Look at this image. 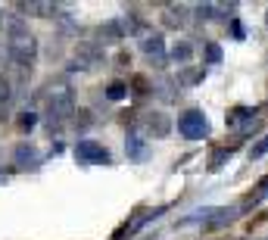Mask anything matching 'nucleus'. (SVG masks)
I'll use <instances>...</instances> for the list:
<instances>
[{"instance_id":"nucleus-1","label":"nucleus","mask_w":268,"mask_h":240,"mask_svg":"<svg viewBox=\"0 0 268 240\" xmlns=\"http://www.w3.org/2000/svg\"><path fill=\"white\" fill-rule=\"evenodd\" d=\"M6 34H10L6 47H10L13 63H19V66H31V63H35V56H38V38L28 31V25H25L19 16H13V19L6 22Z\"/></svg>"},{"instance_id":"nucleus-2","label":"nucleus","mask_w":268,"mask_h":240,"mask_svg":"<svg viewBox=\"0 0 268 240\" xmlns=\"http://www.w3.org/2000/svg\"><path fill=\"white\" fill-rule=\"evenodd\" d=\"M75 116V97L69 88H56L53 94L47 97V122H50V131L60 128V122Z\"/></svg>"},{"instance_id":"nucleus-3","label":"nucleus","mask_w":268,"mask_h":240,"mask_svg":"<svg viewBox=\"0 0 268 240\" xmlns=\"http://www.w3.org/2000/svg\"><path fill=\"white\" fill-rule=\"evenodd\" d=\"M178 134L187 137V141H203L209 134V122L200 109H187L181 119H178Z\"/></svg>"},{"instance_id":"nucleus-4","label":"nucleus","mask_w":268,"mask_h":240,"mask_svg":"<svg viewBox=\"0 0 268 240\" xmlns=\"http://www.w3.org/2000/svg\"><path fill=\"white\" fill-rule=\"evenodd\" d=\"M75 159L85 166H110V150L97 141H78L75 144Z\"/></svg>"},{"instance_id":"nucleus-5","label":"nucleus","mask_w":268,"mask_h":240,"mask_svg":"<svg viewBox=\"0 0 268 240\" xmlns=\"http://www.w3.org/2000/svg\"><path fill=\"white\" fill-rule=\"evenodd\" d=\"M140 50L150 56V63L156 69H165V41H162V34H147V38L140 41Z\"/></svg>"},{"instance_id":"nucleus-6","label":"nucleus","mask_w":268,"mask_h":240,"mask_svg":"<svg viewBox=\"0 0 268 240\" xmlns=\"http://www.w3.org/2000/svg\"><path fill=\"white\" fill-rule=\"evenodd\" d=\"M162 212H165V209H150V212H144V216H137V218L125 221V225H122V228H119V231L112 234V240H125L128 234H134V231H140V228L147 225V221H156L159 216H162Z\"/></svg>"},{"instance_id":"nucleus-7","label":"nucleus","mask_w":268,"mask_h":240,"mask_svg":"<svg viewBox=\"0 0 268 240\" xmlns=\"http://www.w3.org/2000/svg\"><path fill=\"white\" fill-rule=\"evenodd\" d=\"M125 38V28H122V19H112V22H103L97 28V44L106 47V44H119Z\"/></svg>"},{"instance_id":"nucleus-8","label":"nucleus","mask_w":268,"mask_h":240,"mask_svg":"<svg viewBox=\"0 0 268 240\" xmlns=\"http://www.w3.org/2000/svg\"><path fill=\"white\" fill-rule=\"evenodd\" d=\"M140 125H144V131H147V134H153V137H165V134L172 131V122H169V119H165L162 113H147Z\"/></svg>"},{"instance_id":"nucleus-9","label":"nucleus","mask_w":268,"mask_h":240,"mask_svg":"<svg viewBox=\"0 0 268 240\" xmlns=\"http://www.w3.org/2000/svg\"><path fill=\"white\" fill-rule=\"evenodd\" d=\"M13 162L19 168H38L41 166V153L31 147V144H19L16 147V153H13Z\"/></svg>"},{"instance_id":"nucleus-10","label":"nucleus","mask_w":268,"mask_h":240,"mask_svg":"<svg viewBox=\"0 0 268 240\" xmlns=\"http://www.w3.org/2000/svg\"><path fill=\"white\" fill-rule=\"evenodd\" d=\"M224 122H228V128L249 125V122H256V109H249V106H237V109H231V113L224 116Z\"/></svg>"},{"instance_id":"nucleus-11","label":"nucleus","mask_w":268,"mask_h":240,"mask_svg":"<svg viewBox=\"0 0 268 240\" xmlns=\"http://www.w3.org/2000/svg\"><path fill=\"white\" fill-rule=\"evenodd\" d=\"M125 153H128V156L131 159H147V141H144V137H140L137 131H131L128 134V141H125Z\"/></svg>"},{"instance_id":"nucleus-12","label":"nucleus","mask_w":268,"mask_h":240,"mask_svg":"<svg viewBox=\"0 0 268 240\" xmlns=\"http://www.w3.org/2000/svg\"><path fill=\"white\" fill-rule=\"evenodd\" d=\"M237 206H231V209H215V216H212V221H209V228H222V225H228V221L237 216Z\"/></svg>"},{"instance_id":"nucleus-13","label":"nucleus","mask_w":268,"mask_h":240,"mask_svg":"<svg viewBox=\"0 0 268 240\" xmlns=\"http://www.w3.org/2000/svg\"><path fill=\"white\" fill-rule=\"evenodd\" d=\"M187 10H184V6H172L169 13H165V25H169V28H181L184 22H187V16H184Z\"/></svg>"},{"instance_id":"nucleus-14","label":"nucleus","mask_w":268,"mask_h":240,"mask_svg":"<svg viewBox=\"0 0 268 240\" xmlns=\"http://www.w3.org/2000/svg\"><path fill=\"white\" fill-rule=\"evenodd\" d=\"M194 56V47L187 44V41H181V44H175V50H172V63H187V59Z\"/></svg>"},{"instance_id":"nucleus-15","label":"nucleus","mask_w":268,"mask_h":240,"mask_svg":"<svg viewBox=\"0 0 268 240\" xmlns=\"http://www.w3.org/2000/svg\"><path fill=\"white\" fill-rule=\"evenodd\" d=\"M56 25H60V31L69 34V38H75V34H78V25H75V19H72L69 13H60V16H56Z\"/></svg>"},{"instance_id":"nucleus-16","label":"nucleus","mask_w":268,"mask_h":240,"mask_svg":"<svg viewBox=\"0 0 268 240\" xmlns=\"http://www.w3.org/2000/svg\"><path fill=\"white\" fill-rule=\"evenodd\" d=\"M203 69H184V72L178 75V84H197V81H203Z\"/></svg>"},{"instance_id":"nucleus-17","label":"nucleus","mask_w":268,"mask_h":240,"mask_svg":"<svg viewBox=\"0 0 268 240\" xmlns=\"http://www.w3.org/2000/svg\"><path fill=\"white\" fill-rule=\"evenodd\" d=\"M106 97H110V100H125V97H128V84H125V81H112L110 88H106Z\"/></svg>"},{"instance_id":"nucleus-18","label":"nucleus","mask_w":268,"mask_h":240,"mask_svg":"<svg viewBox=\"0 0 268 240\" xmlns=\"http://www.w3.org/2000/svg\"><path fill=\"white\" fill-rule=\"evenodd\" d=\"M175 84H178V81H172V78H162V81H159V84H156V91H159V97H162L165 103H169V100H175Z\"/></svg>"},{"instance_id":"nucleus-19","label":"nucleus","mask_w":268,"mask_h":240,"mask_svg":"<svg viewBox=\"0 0 268 240\" xmlns=\"http://www.w3.org/2000/svg\"><path fill=\"white\" fill-rule=\"evenodd\" d=\"M231 153H234L231 147H222V150H215V153H212V159H209V168H212V171H219V168L224 166V159L231 156Z\"/></svg>"},{"instance_id":"nucleus-20","label":"nucleus","mask_w":268,"mask_h":240,"mask_svg":"<svg viewBox=\"0 0 268 240\" xmlns=\"http://www.w3.org/2000/svg\"><path fill=\"white\" fill-rule=\"evenodd\" d=\"M206 63L209 66H219L222 63V47L215 44V41H209V44H206Z\"/></svg>"},{"instance_id":"nucleus-21","label":"nucleus","mask_w":268,"mask_h":240,"mask_svg":"<svg viewBox=\"0 0 268 240\" xmlns=\"http://www.w3.org/2000/svg\"><path fill=\"white\" fill-rule=\"evenodd\" d=\"M13 97V84H10V78H6L3 72H0V103H6Z\"/></svg>"},{"instance_id":"nucleus-22","label":"nucleus","mask_w":268,"mask_h":240,"mask_svg":"<svg viewBox=\"0 0 268 240\" xmlns=\"http://www.w3.org/2000/svg\"><path fill=\"white\" fill-rule=\"evenodd\" d=\"M35 125H38V116L35 113H22L19 116V128H22V131H31Z\"/></svg>"},{"instance_id":"nucleus-23","label":"nucleus","mask_w":268,"mask_h":240,"mask_svg":"<svg viewBox=\"0 0 268 240\" xmlns=\"http://www.w3.org/2000/svg\"><path fill=\"white\" fill-rule=\"evenodd\" d=\"M265 153H268V134L262 137V141H259L256 144V147L253 150H249V159H259V156H265Z\"/></svg>"},{"instance_id":"nucleus-24","label":"nucleus","mask_w":268,"mask_h":240,"mask_svg":"<svg viewBox=\"0 0 268 240\" xmlns=\"http://www.w3.org/2000/svg\"><path fill=\"white\" fill-rule=\"evenodd\" d=\"M10 47H3V41H0V66H6V63H10Z\"/></svg>"},{"instance_id":"nucleus-25","label":"nucleus","mask_w":268,"mask_h":240,"mask_svg":"<svg viewBox=\"0 0 268 240\" xmlns=\"http://www.w3.org/2000/svg\"><path fill=\"white\" fill-rule=\"evenodd\" d=\"M231 31H234V38H237V41L244 38V28H240V22H237V19H231Z\"/></svg>"},{"instance_id":"nucleus-26","label":"nucleus","mask_w":268,"mask_h":240,"mask_svg":"<svg viewBox=\"0 0 268 240\" xmlns=\"http://www.w3.org/2000/svg\"><path fill=\"white\" fill-rule=\"evenodd\" d=\"M134 94H147V81L144 78H134Z\"/></svg>"},{"instance_id":"nucleus-27","label":"nucleus","mask_w":268,"mask_h":240,"mask_svg":"<svg viewBox=\"0 0 268 240\" xmlns=\"http://www.w3.org/2000/svg\"><path fill=\"white\" fill-rule=\"evenodd\" d=\"M144 240H156V234H153V237H144Z\"/></svg>"}]
</instances>
